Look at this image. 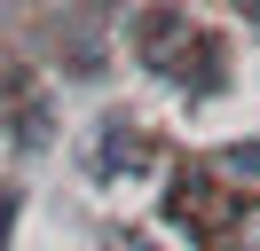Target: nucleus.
Masks as SVG:
<instances>
[{
  "instance_id": "obj_1",
  "label": "nucleus",
  "mask_w": 260,
  "mask_h": 251,
  "mask_svg": "<svg viewBox=\"0 0 260 251\" xmlns=\"http://www.w3.org/2000/svg\"><path fill=\"white\" fill-rule=\"evenodd\" d=\"M79 173H87V188H103V196H142V188L158 181V149L142 141V126H134L126 110H103V118L79 134Z\"/></svg>"
},
{
  "instance_id": "obj_2",
  "label": "nucleus",
  "mask_w": 260,
  "mask_h": 251,
  "mask_svg": "<svg viewBox=\"0 0 260 251\" xmlns=\"http://www.w3.org/2000/svg\"><path fill=\"white\" fill-rule=\"evenodd\" d=\"M221 165H229V181H260V134L229 141V149H221Z\"/></svg>"
},
{
  "instance_id": "obj_3",
  "label": "nucleus",
  "mask_w": 260,
  "mask_h": 251,
  "mask_svg": "<svg viewBox=\"0 0 260 251\" xmlns=\"http://www.w3.org/2000/svg\"><path fill=\"white\" fill-rule=\"evenodd\" d=\"M16 220H24V188L0 181V251H16Z\"/></svg>"
},
{
  "instance_id": "obj_4",
  "label": "nucleus",
  "mask_w": 260,
  "mask_h": 251,
  "mask_svg": "<svg viewBox=\"0 0 260 251\" xmlns=\"http://www.w3.org/2000/svg\"><path fill=\"white\" fill-rule=\"evenodd\" d=\"M134 251H174V243H166V235H142V243H134Z\"/></svg>"
}]
</instances>
